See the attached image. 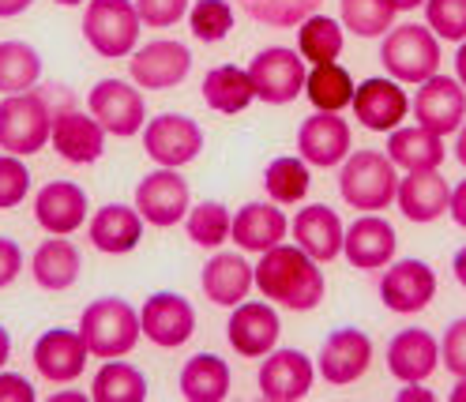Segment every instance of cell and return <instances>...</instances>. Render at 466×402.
<instances>
[{"mask_svg":"<svg viewBox=\"0 0 466 402\" xmlns=\"http://www.w3.org/2000/svg\"><path fill=\"white\" fill-rule=\"evenodd\" d=\"M139 12L136 0H86V15H83V38L98 56L121 61L132 56L139 45Z\"/></svg>","mask_w":466,"mask_h":402,"instance_id":"5","label":"cell"},{"mask_svg":"<svg viewBox=\"0 0 466 402\" xmlns=\"http://www.w3.org/2000/svg\"><path fill=\"white\" fill-rule=\"evenodd\" d=\"M350 106H354L358 125L369 132H395L406 121V113H410V98H406L402 83L384 75H372L361 87H354V102Z\"/></svg>","mask_w":466,"mask_h":402,"instance_id":"17","label":"cell"},{"mask_svg":"<svg viewBox=\"0 0 466 402\" xmlns=\"http://www.w3.org/2000/svg\"><path fill=\"white\" fill-rule=\"evenodd\" d=\"M441 357H444V368L451 377H466V316L448 324L444 342H441Z\"/></svg>","mask_w":466,"mask_h":402,"instance_id":"46","label":"cell"},{"mask_svg":"<svg viewBox=\"0 0 466 402\" xmlns=\"http://www.w3.org/2000/svg\"><path fill=\"white\" fill-rule=\"evenodd\" d=\"M86 109H91V117L116 139L143 132V121H147V102H143V95L125 79H98L95 91L86 95Z\"/></svg>","mask_w":466,"mask_h":402,"instance_id":"8","label":"cell"},{"mask_svg":"<svg viewBox=\"0 0 466 402\" xmlns=\"http://www.w3.org/2000/svg\"><path fill=\"white\" fill-rule=\"evenodd\" d=\"M455 79L466 87V42H459V53H455Z\"/></svg>","mask_w":466,"mask_h":402,"instance_id":"53","label":"cell"},{"mask_svg":"<svg viewBox=\"0 0 466 402\" xmlns=\"http://www.w3.org/2000/svg\"><path fill=\"white\" fill-rule=\"evenodd\" d=\"M0 402H35L31 380L15 377V372H0Z\"/></svg>","mask_w":466,"mask_h":402,"instance_id":"48","label":"cell"},{"mask_svg":"<svg viewBox=\"0 0 466 402\" xmlns=\"http://www.w3.org/2000/svg\"><path fill=\"white\" fill-rule=\"evenodd\" d=\"M369 361H372V342L365 331L358 327H339L331 331L324 342H319V357H316V368L319 377L335 387H346L361 380L369 372Z\"/></svg>","mask_w":466,"mask_h":402,"instance_id":"16","label":"cell"},{"mask_svg":"<svg viewBox=\"0 0 466 402\" xmlns=\"http://www.w3.org/2000/svg\"><path fill=\"white\" fill-rule=\"evenodd\" d=\"M86 357H91V350H86L83 335L68 327H53L35 342V368L49 384H72L83 372Z\"/></svg>","mask_w":466,"mask_h":402,"instance_id":"22","label":"cell"},{"mask_svg":"<svg viewBox=\"0 0 466 402\" xmlns=\"http://www.w3.org/2000/svg\"><path fill=\"white\" fill-rule=\"evenodd\" d=\"M448 215H451V222H455L459 229H466V181H459V185L451 188V204H448Z\"/></svg>","mask_w":466,"mask_h":402,"instance_id":"49","label":"cell"},{"mask_svg":"<svg viewBox=\"0 0 466 402\" xmlns=\"http://www.w3.org/2000/svg\"><path fill=\"white\" fill-rule=\"evenodd\" d=\"M56 5H65V8H79L83 0H56Z\"/></svg>","mask_w":466,"mask_h":402,"instance_id":"58","label":"cell"},{"mask_svg":"<svg viewBox=\"0 0 466 402\" xmlns=\"http://www.w3.org/2000/svg\"><path fill=\"white\" fill-rule=\"evenodd\" d=\"M399 192L395 162L384 151H350L339 169V196L354 211H388Z\"/></svg>","mask_w":466,"mask_h":402,"instance_id":"2","label":"cell"},{"mask_svg":"<svg viewBox=\"0 0 466 402\" xmlns=\"http://www.w3.org/2000/svg\"><path fill=\"white\" fill-rule=\"evenodd\" d=\"M188 181L177 174V169H155L136 185V211L143 215V222H151L158 229L177 226L188 215Z\"/></svg>","mask_w":466,"mask_h":402,"instance_id":"14","label":"cell"},{"mask_svg":"<svg viewBox=\"0 0 466 402\" xmlns=\"http://www.w3.org/2000/svg\"><path fill=\"white\" fill-rule=\"evenodd\" d=\"M19 271H23V248L12 237H0V290H8L19 278Z\"/></svg>","mask_w":466,"mask_h":402,"instance_id":"47","label":"cell"},{"mask_svg":"<svg viewBox=\"0 0 466 402\" xmlns=\"http://www.w3.org/2000/svg\"><path fill=\"white\" fill-rule=\"evenodd\" d=\"M388 158L395 162V169H406V174H421V169H441L444 162V136H436L421 125L410 128H395L388 136Z\"/></svg>","mask_w":466,"mask_h":402,"instance_id":"30","label":"cell"},{"mask_svg":"<svg viewBox=\"0 0 466 402\" xmlns=\"http://www.w3.org/2000/svg\"><path fill=\"white\" fill-rule=\"evenodd\" d=\"M455 158H459V166L466 169V121H462V128L455 132Z\"/></svg>","mask_w":466,"mask_h":402,"instance_id":"54","label":"cell"},{"mask_svg":"<svg viewBox=\"0 0 466 402\" xmlns=\"http://www.w3.org/2000/svg\"><path fill=\"white\" fill-rule=\"evenodd\" d=\"M8 354H12V338H8V331H5V327H0V368H5Z\"/></svg>","mask_w":466,"mask_h":402,"instance_id":"55","label":"cell"},{"mask_svg":"<svg viewBox=\"0 0 466 402\" xmlns=\"http://www.w3.org/2000/svg\"><path fill=\"white\" fill-rule=\"evenodd\" d=\"M91 398L95 402H147V377L128 365L109 357L91 380Z\"/></svg>","mask_w":466,"mask_h":402,"instance_id":"34","label":"cell"},{"mask_svg":"<svg viewBox=\"0 0 466 402\" xmlns=\"http://www.w3.org/2000/svg\"><path fill=\"white\" fill-rule=\"evenodd\" d=\"M298 151L316 169L342 166L346 155L354 151V132H350V125L339 113H312L298 128Z\"/></svg>","mask_w":466,"mask_h":402,"instance_id":"18","label":"cell"},{"mask_svg":"<svg viewBox=\"0 0 466 402\" xmlns=\"http://www.w3.org/2000/svg\"><path fill=\"white\" fill-rule=\"evenodd\" d=\"M139 327H143V338H151L155 347L162 350H177L196 335V308L188 297L173 294V290H158L143 301V312H139Z\"/></svg>","mask_w":466,"mask_h":402,"instance_id":"10","label":"cell"},{"mask_svg":"<svg viewBox=\"0 0 466 402\" xmlns=\"http://www.w3.org/2000/svg\"><path fill=\"white\" fill-rule=\"evenodd\" d=\"M188 72H192L188 45L169 42V38L147 42L143 49H136L128 61V75L143 91H169V87H177V83H185Z\"/></svg>","mask_w":466,"mask_h":402,"instance_id":"12","label":"cell"},{"mask_svg":"<svg viewBox=\"0 0 466 402\" xmlns=\"http://www.w3.org/2000/svg\"><path fill=\"white\" fill-rule=\"evenodd\" d=\"M136 12L143 19V26L166 31V26L181 23L188 15V0H136Z\"/></svg>","mask_w":466,"mask_h":402,"instance_id":"45","label":"cell"},{"mask_svg":"<svg viewBox=\"0 0 466 402\" xmlns=\"http://www.w3.org/2000/svg\"><path fill=\"white\" fill-rule=\"evenodd\" d=\"M229 226H233V215L218 199H203V204L188 207V215H185V229L199 248H218L229 237Z\"/></svg>","mask_w":466,"mask_h":402,"instance_id":"40","label":"cell"},{"mask_svg":"<svg viewBox=\"0 0 466 402\" xmlns=\"http://www.w3.org/2000/svg\"><path fill=\"white\" fill-rule=\"evenodd\" d=\"M399 8L391 0H339V23L358 38H384Z\"/></svg>","mask_w":466,"mask_h":402,"instance_id":"38","label":"cell"},{"mask_svg":"<svg viewBox=\"0 0 466 402\" xmlns=\"http://www.w3.org/2000/svg\"><path fill=\"white\" fill-rule=\"evenodd\" d=\"M451 402H466V377H459V384H455V391L448 395Z\"/></svg>","mask_w":466,"mask_h":402,"instance_id":"57","label":"cell"},{"mask_svg":"<svg viewBox=\"0 0 466 402\" xmlns=\"http://www.w3.org/2000/svg\"><path fill=\"white\" fill-rule=\"evenodd\" d=\"M264 188L275 204H298L309 192V162L305 158H275L264 174Z\"/></svg>","mask_w":466,"mask_h":402,"instance_id":"41","label":"cell"},{"mask_svg":"<svg viewBox=\"0 0 466 402\" xmlns=\"http://www.w3.org/2000/svg\"><path fill=\"white\" fill-rule=\"evenodd\" d=\"M312 380H316V365L305 350H271L259 365V395L268 402H301L309 391H312Z\"/></svg>","mask_w":466,"mask_h":402,"instance_id":"15","label":"cell"},{"mask_svg":"<svg viewBox=\"0 0 466 402\" xmlns=\"http://www.w3.org/2000/svg\"><path fill=\"white\" fill-rule=\"evenodd\" d=\"M143 151L166 169L188 166L203 151V128L185 113H158L155 121L143 125Z\"/></svg>","mask_w":466,"mask_h":402,"instance_id":"9","label":"cell"},{"mask_svg":"<svg viewBox=\"0 0 466 402\" xmlns=\"http://www.w3.org/2000/svg\"><path fill=\"white\" fill-rule=\"evenodd\" d=\"M42 75V56L26 42H0V95L31 91Z\"/></svg>","mask_w":466,"mask_h":402,"instance_id":"37","label":"cell"},{"mask_svg":"<svg viewBox=\"0 0 466 402\" xmlns=\"http://www.w3.org/2000/svg\"><path fill=\"white\" fill-rule=\"evenodd\" d=\"M414 121L436 136H455L466 121V87L455 75L436 72L414 95Z\"/></svg>","mask_w":466,"mask_h":402,"instance_id":"11","label":"cell"},{"mask_svg":"<svg viewBox=\"0 0 466 402\" xmlns=\"http://www.w3.org/2000/svg\"><path fill=\"white\" fill-rule=\"evenodd\" d=\"M248 19L275 26V31H289V26H301L309 15L319 12L324 0H238Z\"/></svg>","mask_w":466,"mask_h":402,"instance_id":"39","label":"cell"},{"mask_svg":"<svg viewBox=\"0 0 466 402\" xmlns=\"http://www.w3.org/2000/svg\"><path fill=\"white\" fill-rule=\"evenodd\" d=\"M436 297V271L425 260H391L384 278H380V301L384 308L399 312V316H414L421 308H429V301Z\"/></svg>","mask_w":466,"mask_h":402,"instance_id":"13","label":"cell"},{"mask_svg":"<svg viewBox=\"0 0 466 402\" xmlns=\"http://www.w3.org/2000/svg\"><path fill=\"white\" fill-rule=\"evenodd\" d=\"M391 5L399 8V12H414V8H421L425 0H391Z\"/></svg>","mask_w":466,"mask_h":402,"instance_id":"56","label":"cell"},{"mask_svg":"<svg viewBox=\"0 0 466 402\" xmlns=\"http://www.w3.org/2000/svg\"><path fill=\"white\" fill-rule=\"evenodd\" d=\"M91 245L106 256H125L139 245L143 237V215L128 204H106L95 218H91Z\"/></svg>","mask_w":466,"mask_h":402,"instance_id":"29","label":"cell"},{"mask_svg":"<svg viewBox=\"0 0 466 402\" xmlns=\"http://www.w3.org/2000/svg\"><path fill=\"white\" fill-rule=\"evenodd\" d=\"M53 147L65 162L72 166H91L102 158L106 151V128L86 117V113H61V117H53Z\"/></svg>","mask_w":466,"mask_h":402,"instance_id":"26","label":"cell"},{"mask_svg":"<svg viewBox=\"0 0 466 402\" xmlns=\"http://www.w3.org/2000/svg\"><path fill=\"white\" fill-rule=\"evenodd\" d=\"M286 215L275 207V204H245L238 215H233V226H229V237L238 248L245 252H256V256H264L268 248L282 245L286 241Z\"/></svg>","mask_w":466,"mask_h":402,"instance_id":"27","label":"cell"},{"mask_svg":"<svg viewBox=\"0 0 466 402\" xmlns=\"http://www.w3.org/2000/svg\"><path fill=\"white\" fill-rule=\"evenodd\" d=\"M31 192V169L19 155H0V211L19 207Z\"/></svg>","mask_w":466,"mask_h":402,"instance_id":"44","label":"cell"},{"mask_svg":"<svg viewBox=\"0 0 466 402\" xmlns=\"http://www.w3.org/2000/svg\"><path fill=\"white\" fill-rule=\"evenodd\" d=\"M425 26L444 42H466V0H425Z\"/></svg>","mask_w":466,"mask_h":402,"instance_id":"43","label":"cell"},{"mask_svg":"<svg viewBox=\"0 0 466 402\" xmlns=\"http://www.w3.org/2000/svg\"><path fill=\"white\" fill-rule=\"evenodd\" d=\"M248 79H252V91H256L259 102L286 106V102H294L305 91L309 68H305V56L301 53L286 49V45H268V49H259L252 56Z\"/></svg>","mask_w":466,"mask_h":402,"instance_id":"7","label":"cell"},{"mask_svg":"<svg viewBox=\"0 0 466 402\" xmlns=\"http://www.w3.org/2000/svg\"><path fill=\"white\" fill-rule=\"evenodd\" d=\"M79 335L86 342V350H91V357H102V361L125 357L136 350V342L143 335L139 312L121 297H98L83 308Z\"/></svg>","mask_w":466,"mask_h":402,"instance_id":"3","label":"cell"},{"mask_svg":"<svg viewBox=\"0 0 466 402\" xmlns=\"http://www.w3.org/2000/svg\"><path fill=\"white\" fill-rule=\"evenodd\" d=\"M53 136V117L49 106L38 91H23V95H8L0 102V151L8 155H38Z\"/></svg>","mask_w":466,"mask_h":402,"instance_id":"6","label":"cell"},{"mask_svg":"<svg viewBox=\"0 0 466 402\" xmlns=\"http://www.w3.org/2000/svg\"><path fill=\"white\" fill-rule=\"evenodd\" d=\"M256 271V286L268 301H279L289 312H312L328 294L324 271L312 260L309 252H301L298 245H275L259 256Z\"/></svg>","mask_w":466,"mask_h":402,"instance_id":"1","label":"cell"},{"mask_svg":"<svg viewBox=\"0 0 466 402\" xmlns=\"http://www.w3.org/2000/svg\"><path fill=\"white\" fill-rule=\"evenodd\" d=\"M279 312L264 301H241L233 305V316L226 324V338L229 347L238 350L241 357H268L279 342Z\"/></svg>","mask_w":466,"mask_h":402,"instance_id":"19","label":"cell"},{"mask_svg":"<svg viewBox=\"0 0 466 402\" xmlns=\"http://www.w3.org/2000/svg\"><path fill=\"white\" fill-rule=\"evenodd\" d=\"M35 218L53 237L76 234V229L83 226V218H86V192L72 181H49L35 196Z\"/></svg>","mask_w":466,"mask_h":402,"instance_id":"24","label":"cell"},{"mask_svg":"<svg viewBox=\"0 0 466 402\" xmlns=\"http://www.w3.org/2000/svg\"><path fill=\"white\" fill-rule=\"evenodd\" d=\"M199 286H203V297L211 305H222V308H233L248 297V290L256 286V271L248 267L245 256H233V252H218L215 260L203 267L199 275Z\"/></svg>","mask_w":466,"mask_h":402,"instance_id":"28","label":"cell"},{"mask_svg":"<svg viewBox=\"0 0 466 402\" xmlns=\"http://www.w3.org/2000/svg\"><path fill=\"white\" fill-rule=\"evenodd\" d=\"M410 398H432V395H429L421 384H406V387L399 391V402H410Z\"/></svg>","mask_w":466,"mask_h":402,"instance_id":"52","label":"cell"},{"mask_svg":"<svg viewBox=\"0 0 466 402\" xmlns=\"http://www.w3.org/2000/svg\"><path fill=\"white\" fill-rule=\"evenodd\" d=\"M31 5H35V0H0V19H15V15H23Z\"/></svg>","mask_w":466,"mask_h":402,"instance_id":"50","label":"cell"},{"mask_svg":"<svg viewBox=\"0 0 466 402\" xmlns=\"http://www.w3.org/2000/svg\"><path fill=\"white\" fill-rule=\"evenodd\" d=\"M380 61L395 83H414V87H421L425 79L441 72V38L421 23L391 26L380 45Z\"/></svg>","mask_w":466,"mask_h":402,"instance_id":"4","label":"cell"},{"mask_svg":"<svg viewBox=\"0 0 466 402\" xmlns=\"http://www.w3.org/2000/svg\"><path fill=\"white\" fill-rule=\"evenodd\" d=\"M188 26L199 42H222L233 31V8L226 0H196L188 8Z\"/></svg>","mask_w":466,"mask_h":402,"instance_id":"42","label":"cell"},{"mask_svg":"<svg viewBox=\"0 0 466 402\" xmlns=\"http://www.w3.org/2000/svg\"><path fill=\"white\" fill-rule=\"evenodd\" d=\"M346 45V26L331 15H309L298 31V53L305 56V65H331L339 61V53Z\"/></svg>","mask_w":466,"mask_h":402,"instance_id":"35","label":"cell"},{"mask_svg":"<svg viewBox=\"0 0 466 402\" xmlns=\"http://www.w3.org/2000/svg\"><path fill=\"white\" fill-rule=\"evenodd\" d=\"M203 102H208L215 113H241L256 102V91H252V79L248 72L233 68V65H218L203 75Z\"/></svg>","mask_w":466,"mask_h":402,"instance_id":"33","label":"cell"},{"mask_svg":"<svg viewBox=\"0 0 466 402\" xmlns=\"http://www.w3.org/2000/svg\"><path fill=\"white\" fill-rule=\"evenodd\" d=\"M441 365V342L425 327H406L388 342V372L402 384H425Z\"/></svg>","mask_w":466,"mask_h":402,"instance_id":"21","label":"cell"},{"mask_svg":"<svg viewBox=\"0 0 466 402\" xmlns=\"http://www.w3.org/2000/svg\"><path fill=\"white\" fill-rule=\"evenodd\" d=\"M31 271L42 290L61 294L68 286H76V278H79V248L72 241H61L49 234V241H42L31 256Z\"/></svg>","mask_w":466,"mask_h":402,"instance_id":"31","label":"cell"},{"mask_svg":"<svg viewBox=\"0 0 466 402\" xmlns=\"http://www.w3.org/2000/svg\"><path fill=\"white\" fill-rule=\"evenodd\" d=\"M451 271H455V282L462 286V290H466V245L455 252V260H451Z\"/></svg>","mask_w":466,"mask_h":402,"instance_id":"51","label":"cell"},{"mask_svg":"<svg viewBox=\"0 0 466 402\" xmlns=\"http://www.w3.org/2000/svg\"><path fill=\"white\" fill-rule=\"evenodd\" d=\"M342 237H346V226L328 204H312V207L298 211V218H294V241H298L301 252L312 256L316 264L339 260L342 256Z\"/></svg>","mask_w":466,"mask_h":402,"instance_id":"25","label":"cell"},{"mask_svg":"<svg viewBox=\"0 0 466 402\" xmlns=\"http://www.w3.org/2000/svg\"><path fill=\"white\" fill-rule=\"evenodd\" d=\"M181 395L188 402H222L229 395V365L218 354H196L181 368Z\"/></svg>","mask_w":466,"mask_h":402,"instance_id":"32","label":"cell"},{"mask_svg":"<svg viewBox=\"0 0 466 402\" xmlns=\"http://www.w3.org/2000/svg\"><path fill=\"white\" fill-rule=\"evenodd\" d=\"M395 248H399V237H395V226L380 215H361L354 218V226L346 229L342 237V256L358 271H380L395 260Z\"/></svg>","mask_w":466,"mask_h":402,"instance_id":"20","label":"cell"},{"mask_svg":"<svg viewBox=\"0 0 466 402\" xmlns=\"http://www.w3.org/2000/svg\"><path fill=\"white\" fill-rule=\"evenodd\" d=\"M395 204L402 211V218H410L418 226H429L436 218L448 215L451 204V185L436 174V169H421V174H406L399 177V192Z\"/></svg>","mask_w":466,"mask_h":402,"instance_id":"23","label":"cell"},{"mask_svg":"<svg viewBox=\"0 0 466 402\" xmlns=\"http://www.w3.org/2000/svg\"><path fill=\"white\" fill-rule=\"evenodd\" d=\"M305 95L316 106V113H339L354 102V79H350V72L339 61L316 65L305 79Z\"/></svg>","mask_w":466,"mask_h":402,"instance_id":"36","label":"cell"}]
</instances>
